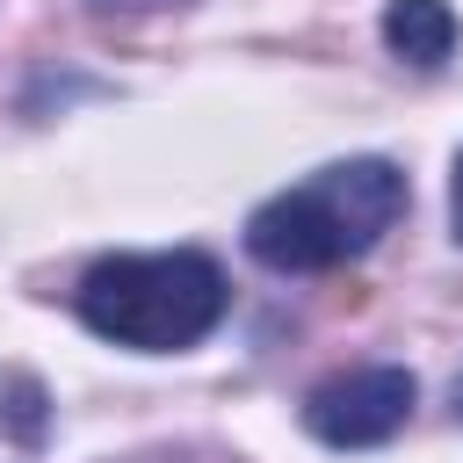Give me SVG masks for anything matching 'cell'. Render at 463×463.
<instances>
[{
  "label": "cell",
  "mask_w": 463,
  "mask_h": 463,
  "mask_svg": "<svg viewBox=\"0 0 463 463\" xmlns=\"http://www.w3.org/2000/svg\"><path fill=\"white\" fill-rule=\"evenodd\" d=\"M405 217V174L391 159H333L246 217V253L275 275H326L362 260Z\"/></svg>",
  "instance_id": "cell-1"
},
{
  "label": "cell",
  "mask_w": 463,
  "mask_h": 463,
  "mask_svg": "<svg viewBox=\"0 0 463 463\" xmlns=\"http://www.w3.org/2000/svg\"><path fill=\"white\" fill-rule=\"evenodd\" d=\"M80 318L116 340V347H137V354H174V347H195L232 289H224V268L195 246H174V253H109L80 275L72 289Z\"/></svg>",
  "instance_id": "cell-2"
},
{
  "label": "cell",
  "mask_w": 463,
  "mask_h": 463,
  "mask_svg": "<svg viewBox=\"0 0 463 463\" xmlns=\"http://www.w3.org/2000/svg\"><path fill=\"white\" fill-rule=\"evenodd\" d=\"M412 398H420V383H412V369H398V362L340 369V376H326V383L304 398V427H311L326 449H376V441H391V434L412 420Z\"/></svg>",
  "instance_id": "cell-3"
},
{
  "label": "cell",
  "mask_w": 463,
  "mask_h": 463,
  "mask_svg": "<svg viewBox=\"0 0 463 463\" xmlns=\"http://www.w3.org/2000/svg\"><path fill=\"white\" fill-rule=\"evenodd\" d=\"M456 14H449V0H391L383 7V43L405 58V65H420V72H434L449 51H456Z\"/></svg>",
  "instance_id": "cell-4"
},
{
  "label": "cell",
  "mask_w": 463,
  "mask_h": 463,
  "mask_svg": "<svg viewBox=\"0 0 463 463\" xmlns=\"http://www.w3.org/2000/svg\"><path fill=\"white\" fill-rule=\"evenodd\" d=\"M101 14H152V7H181V0H94Z\"/></svg>",
  "instance_id": "cell-5"
},
{
  "label": "cell",
  "mask_w": 463,
  "mask_h": 463,
  "mask_svg": "<svg viewBox=\"0 0 463 463\" xmlns=\"http://www.w3.org/2000/svg\"><path fill=\"white\" fill-rule=\"evenodd\" d=\"M449 217H456V239H463V152H456V181H449Z\"/></svg>",
  "instance_id": "cell-6"
},
{
  "label": "cell",
  "mask_w": 463,
  "mask_h": 463,
  "mask_svg": "<svg viewBox=\"0 0 463 463\" xmlns=\"http://www.w3.org/2000/svg\"><path fill=\"white\" fill-rule=\"evenodd\" d=\"M456 412H463V376H456Z\"/></svg>",
  "instance_id": "cell-7"
}]
</instances>
